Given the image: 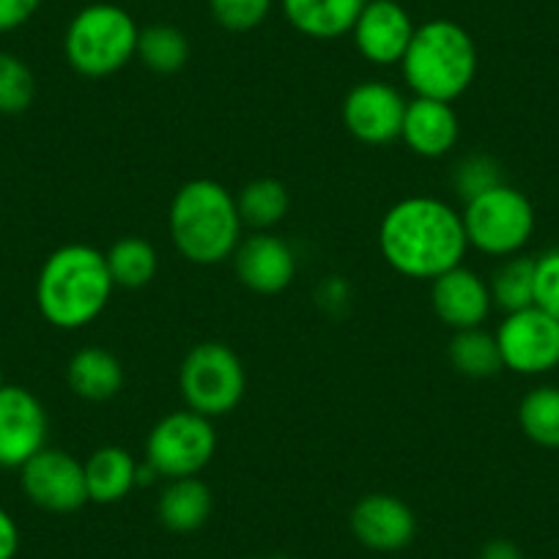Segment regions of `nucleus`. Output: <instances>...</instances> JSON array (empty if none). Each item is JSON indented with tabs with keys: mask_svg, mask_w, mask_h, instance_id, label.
<instances>
[{
	"mask_svg": "<svg viewBox=\"0 0 559 559\" xmlns=\"http://www.w3.org/2000/svg\"><path fill=\"white\" fill-rule=\"evenodd\" d=\"M491 302L504 313H515L535 305V258L510 255L488 280Z\"/></svg>",
	"mask_w": 559,
	"mask_h": 559,
	"instance_id": "393cba45",
	"label": "nucleus"
},
{
	"mask_svg": "<svg viewBox=\"0 0 559 559\" xmlns=\"http://www.w3.org/2000/svg\"><path fill=\"white\" fill-rule=\"evenodd\" d=\"M417 31L412 14L397 0H368L354 23V47L376 67H395L403 61Z\"/></svg>",
	"mask_w": 559,
	"mask_h": 559,
	"instance_id": "4468645a",
	"label": "nucleus"
},
{
	"mask_svg": "<svg viewBox=\"0 0 559 559\" xmlns=\"http://www.w3.org/2000/svg\"><path fill=\"white\" fill-rule=\"evenodd\" d=\"M105 258L116 288L138 292L157 277L159 255L152 241H146L143 236H123L105 252Z\"/></svg>",
	"mask_w": 559,
	"mask_h": 559,
	"instance_id": "4be33fe9",
	"label": "nucleus"
},
{
	"mask_svg": "<svg viewBox=\"0 0 559 559\" xmlns=\"http://www.w3.org/2000/svg\"><path fill=\"white\" fill-rule=\"evenodd\" d=\"M168 228L176 250L187 261L214 266L234 258L245 223L228 187L214 179H192L170 201Z\"/></svg>",
	"mask_w": 559,
	"mask_h": 559,
	"instance_id": "7ed1b4c3",
	"label": "nucleus"
},
{
	"mask_svg": "<svg viewBox=\"0 0 559 559\" xmlns=\"http://www.w3.org/2000/svg\"><path fill=\"white\" fill-rule=\"evenodd\" d=\"M214 510L212 488L198 477H179V480H168L165 491L159 493L157 515L163 521L165 530L176 532V535H187V532H198L209 521Z\"/></svg>",
	"mask_w": 559,
	"mask_h": 559,
	"instance_id": "412c9836",
	"label": "nucleus"
},
{
	"mask_svg": "<svg viewBox=\"0 0 559 559\" xmlns=\"http://www.w3.org/2000/svg\"><path fill=\"white\" fill-rule=\"evenodd\" d=\"M138 36L140 28L127 9L116 3H91L69 23L63 56L83 78H110L134 58Z\"/></svg>",
	"mask_w": 559,
	"mask_h": 559,
	"instance_id": "39448f33",
	"label": "nucleus"
},
{
	"mask_svg": "<svg viewBox=\"0 0 559 559\" xmlns=\"http://www.w3.org/2000/svg\"><path fill=\"white\" fill-rule=\"evenodd\" d=\"M466 247L464 219L439 198H403L381 217V258L403 277L437 280L464 263Z\"/></svg>",
	"mask_w": 559,
	"mask_h": 559,
	"instance_id": "f257e3e1",
	"label": "nucleus"
},
{
	"mask_svg": "<svg viewBox=\"0 0 559 559\" xmlns=\"http://www.w3.org/2000/svg\"><path fill=\"white\" fill-rule=\"evenodd\" d=\"M20 486L36 508L47 513H74L88 502L85 469L72 453L45 448L20 466Z\"/></svg>",
	"mask_w": 559,
	"mask_h": 559,
	"instance_id": "9d476101",
	"label": "nucleus"
},
{
	"mask_svg": "<svg viewBox=\"0 0 559 559\" xmlns=\"http://www.w3.org/2000/svg\"><path fill=\"white\" fill-rule=\"evenodd\" d=\"M499 185H504L502 165L488 154H469L453 170V187L464 198V203Z\"/></svg>",
	"mask_w": 559,
	"mask_h": 559,
	"instance_id": "c85d7f7f",
	"label": "nucleus"
},
{
	"mask_svg": "<svg viewBox=\"0 0 559 559\" xmlns=\"http://www.w3.org/2000/svg\"><path fill=\"white\" fill-rule=\"evenodd\" d=\"M41 9V0H0V34L23 28Z\"/></svg>",
	"mask_w": 559,
	"mask_h": 559,
	"instance_id": "2f4dec72",
	"label": "nucleus"
},
{
	"mask_svg": "<svg viewBox=\"0 0 559 559\" xmlns=\"http://www.w3.org/2000/svg\"><path fill=\"white\" fill-rule=\"evenodd\" d=\"M397 67L414 96L455 102L475 83L480 58L475 39L464 25L453 20H428L417 25L412 45Z\"/></svg>",
	"mask_w": 559,
	"mask_h": 559,
	"instance_id": "20e7f679",
	"label": "nucleus"
},
{
	"mask_svg": "<svg viewBox=\"0 0 559 559\" xmlns=\"http://www.w3.org/2000/svg\"><path fill=\"white\" fill-rule=\"evenodd\" d=\"M250 559H294V557H283V554H277V557H250Z\"/></svg>",
	"mask_w": 559,
	"mask_h": 559,
	"instance_id": "f704fd0d",
	"label": "nucleus"
},
{
	"mask_svg": "<svg viewBox=\"0 0 559 559\" xmlns=\"http://www.w3.org/2000/svg\"><path fill=\"white\" fill-rule=\"evenodd\" d=\"M36 99V78L23 58L0 52V112L20 116Z\"/></svg>",
	"mask_w": 559,
	"mask_h": 559,
	"instance_id": "cd10ccee",
	"label": "nucleus"
},
{
	"mask_svg": "<svg viewBox=\"0 0 559 559\" xmlns=\"http://www.w3.org/2000/svg\"><path fill=\"white\" fill-rule=\"evenodd\" d=\"M234 269L241 286L272 297L286 292L297 277V252L272 230H255L252 236H241L234 252Z\"/></svg>",
	"mask_w": 559,
	"mask_h": 559,
	"instance_id": "ddd939ff",
	"label": "nucleus"
},
{
	"mask_svg": "<svg viewBox=\"0 0 559 559\" xmlns=\"http://www.w3.org/2000/svg\"><path fill=\"white\" fill-rule=\"evenodd\" d=\"M50 419L31 390L7 384L0 390V466L20 469L47 448Z\"/></svg>",
	"mask_w": 559,
	"mask_h": 559,
	"instance_id": "9b49d317",
	"label": "nucleus"
},
{
	"mask_svg": "<svg viewBox=\"0 0 559 559\" xmlns=\"http://www.w3.org/2000/svg\"><path fill=\"white\" fill-rule=\"evenodd\" d=\"M236 206H239V217L247 228L252 230H269L292 209V198L283 181L277 179H255L236 195Z\"/></svg>",
	"mask_w": 559,
	"mask_h": 559,
	"instance_id": "a878e982",
	"label": "nucleus"
},
{
	"mask_svg": "<svg viewBox=\"0 0 559 559\" xmlns=\"http://www.w3.org/2000/svg\"><path fill=\"white\" fill-rule=\"evenodd\" d=\"M105 252L91 245H63L45 258L36 277V308L56 330H83L105 313L112 297Z\"/></svg>",
	"mask_w": 559,
	"mask_h": 559,
	"instance_id": "f03ea898",
	"label": "nucleus"
},
{
	"mask_svg": "<svg viewBox=\"0 0 559 559\" xmlns=\"http://www.w3.org/2000/svg\"><path fill=\"white\" fill-rule=\"evenodd\" d=\"M477 559H524V554L513 540H488Z\"/></svg>",
	"mask_w": 559,
	"mask_h": 559,
	"instance_id": "72a5a7b5",
	"label": "nucleus"
},
{
	"mask_svg": "<svg viewBox=\"0 0 559 559\" xmlns=\"http://www.w3.org/2000/svg\"><path fill=\"white\" fill-rule=\"evenodd\" d=\"M459 138L461 118L455 112L453 102L428 99V96H414L412 102H406L401 140L417 157H448L455 143H459Z\"/></svg>",
	"mask_w": 559,
	"mask_h": 559,
	"instance_id": "f3484780",
	"label": "nucleus"
},
{
	"mask_svg": "<svg viewBox=\"0 0 559 559\" xmlns=\"http://www.w3.org/2000/svg\"><path fill=\"white\" fill-rule=\"evenodd\" d=\"M179 390L190 412L209 419L236 412L247 392V373L239 354L217 341L198 343L179 370Z\"/></svg>",
	"mask_w": 559,
	"mask_h": 559,
	"instance_id": "0eeeda50",
	"label": "nucleus"
},
{
	"mask_svg": "<svg viewBox=\"0 0 559 559\" xmlns=\"http://www.w3.org/2000/svg\"><path fill=\"white\" fill-rule=\"evenodd\" d=\"M274 0H209L212 17L230 34H247L263 25Z\"/></svg>",
	"mask_w": 559,
	"mask_h": 559,
	"instance_id": "c756f323",
	"label": "nucleus"
},
{
	"mask_svg": "<svg viewBox=\"0 0 559 559\" xmlns=\"http://www.w3.org/2000/svg\"><path fill=\"white\" fill-rule=\"evenodd\" d=\"M7 386V379H3V368H0V390Z\"/></svg>",
	"mask_w": 559,
	"mask_h": 559,
	"instance_id": "c9c22d12",
	"label": "nucleus"
},
{
	"mask_svg": "<svg viewBox=\"0 0 559 559\" xmlns=\"http://www.w3.org/2000/svg\"><path fill=\"white\" fill-rule=\"evenodd\" d=\"M69 390L91 403L116 397L123 390V365L112 352L102 346H85L67 365Z\"/></svg>",
	"mask_w": 559,
	"mask_h": 559,
	"instance_id": "6ab92c4d",
	"label": "nucleus"
},
{
	"mask_svg": "<svg viewBox=\"0 0 559 559\" xmlns=\"http://www.w3.org/2000/svg\"><path fill=\"white\" fill-rule=\"evenodd\" d=\"M519 426L537 448L559 450V386L543 384L519 403Z\"/></svg>",
	"mask_w": 559,
	"mask_h": 559,
	"instance_id": "bb28decb",
	"label": "nucleus"
},
{
	"mask_svg": "<svg viewBox=\"0 0 559 559\" xmlns=\"http://www.w3.org/2000/svg\"><path fill=\"white\" fill-rule=\"evenodd\" d=\"M352 532L370 551H401L417 535V515L392 493H368L354 504Z\"/></svg>",
	"mask_w": 559,
	"mask_h": 559,
	"instance_id": "2eb2a0df",
	"label": "nucleus"
},
{
	"mask_svg": "<svg viewBox=\"0 0 559 559\" xmlns=\"http://www.w3.org/2000/svg\"><path fill=\"white\" fill-rule=\"evenodd\" d=\"M368 0H280L283 14L294 31L308 39L332 41L352 34Z\"/></svg>",
	"mask_w": 559,
	"mask_h": 559,
	"instance_id": "a211bd4d",
	"label": "nucleus"
},
{
	"mask_svg": "<svg viewBox=\"0 0 559 559\" xmlns=\"http://www.w3.org/2000/svg\"><path fill=\"white\" fill-rule=\"evenodd\" d=\"M217 453V431L203 414L181 408L159 419L146 439V464L157 477H198Z\"/></svg>",
	"mask_w": 559,
	"mask_h": 559,
	"instance_id": "6e6552de",
	"label": "nucleus"
},
{
	"mask_svg": "<svg viewBox=\"0 0 559 559\" xmlns=\"http://www.w3.org/2000/svg\"><path fill=\"white\" fill-rule=\"evenodd\" d=\"M461 219L469 247L491 258L519 255L535 234L532 201L510 185H499L466 201Z\"/></svg>",
	"mask_w": 559,
	"mask_h": 559,
	"instance_id": "423d86ee",
	"label": "nucleus"
},
{
	"mask_svg": "<svg viewBox=\"0 0 559 559\" xmlns=\"http://www.w3.org/2000/svg\"><path fill=\"white\" fill-rule=\"evenodd\" d=\"M406 99L401 91L381 80L357 83L343 99V123L365 146H386L401 140Z\"/></svg>",
	"mask_w": 559,
	"mask_h": 559,
	"instance_id": "f8f14e48",
	"label": "nucleus"
},
{
	"mask_svg": "<svg viewBox=\"0 0 559 559\" xmlns=\"http://www.w3.org/2000/svg\"><path fill=\"white\" fill-rule=\"evenodd\" d=\"M535 305L559 321V250L535 258Z\"/></svg>",
	"mask_w": 559,
	"mask_h": 559,
	"instance_id": "7c9ffc66",
	"label": "nucleus"
},
{
	"mask_svg": "<svg viewBox=\"0 0 559 559\" xmlns=\"http://www.w3.org/2000/svg\"><path fill=\"white\" fill-rule=\"evenodd\" d=\"M20 551L17 521L0 508V559H14Z\"/></svg>",
	"mask_w": 559,
	"mask_h": 559,
	"instance_id": "473e14b6",
	"label": "nucleus"
},
{
	"mask_svg": "<svg viewBox=\"0 0 559 559\" xmlns=\"http://www.w3.org/2000/svg\"><path fill=\"white\" fill-rule=\"evenodd\" d=\"M431 308L444 326L461 332L483 326L493 302L486 280L461 263L431 280Z\"/></svg>",
	"mask_w": 559,
	"mask_h": 559,
	"instance_id": "dca6fc26",
	"label": "nucleus"
},
{
	"mask_svg": "<svg viewBox=\"0 0 559 559\" xmlns=\"http://www.w3.org/2000/svg\"><path fill=\"white\" fill-rule=\"evenodd\" d=\"M448 359L455 373L466 376V379H491L499 370H504L497 335L486 332L483 326L455 332L448 343Z\"/></svg>",
	"mask_w": 559,
	"mask_h": 559,
	"instance_id": "5701e85b",
	"label": "nucleus"
},
{
	"mask_svg": "<svg viewBox=\"0 0 559 559\" xmlns=\"http://www.w3.org/2000/svg\"><path fill=\"white\" fill-rule=\"evenodd\" d=\"M138 461L123 448L107 444V448L94 450L85 469V488H88V502L96 504H116L138 486Z\"/></svg>",
	"mask_w": 559,
	"mask_h": 559,
	"instance_id": "aec40b11",
	"label": "nucleus"
},
{
	"mask_svg": "<svg viewBox=\"0 0 559 559\" xmlns=\"http://www.w3.org/2000/svg\"><path fill=\"white\" fill-rule=\"evenodd\" d=\"M134 58H140V63L154 74H176L190 61V39L176 25H148V28H140Z\"/></svg>",
	"mask_w": 559,
	"mask_h": 559,
	"instance_id": "b1692460",
	"label": "nucleus"
},
{
	"mask_svg": "<svg viewBox=\"0 0 559 559\" xmlns=\"http://www.w3.org/2000/svg\"><path fill=\"white\" fill-rule=\"evenodd\" d=\"M493 335L504 370L519 376H546L559 368V321L537 305L504 313Z\"/></svg>",
	"mask_w": 559,
	"mask_h": 559,
	"instance_id": "1a4fd4ad",
	"label": "nucleus"
}]
</instances>
